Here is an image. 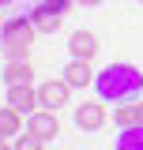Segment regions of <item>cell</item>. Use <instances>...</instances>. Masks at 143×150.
I'll use <instances>...</instances> for the list:
<instances>
[{"label":"cell","mask_w":143,"mask_h":150,"mask_svg":"<svg viewBox=\"0 0 143 150\" xmlns=\"http://www.w3.org/2000/svg\"><path fill=\"white\" fill-rule=\"evenodd\" d=\"M94 90H98L102 101H113V105H121V101H139L143 71L132 68V64H109L106 71L94 79Z\"/></svg>","instance_id":"1"},{"label":"cell","mask_w":143,"mask_h":150,"mask_svg":"<svg viewBox=\"0 0 143 150\" xmlns=\"http://www.w3.org/2000/svg\"><path fill=\"white\" fill-rule=\"evenodd\" d=\"M34 34H38V26H34V19H30V15L8 19L4 30H0L8 60H26V56H30V41H34Z\"/></svg>","instance_id":"2"},{"label":"cell","mask_w":143,"mask_h":150,"mask_svg":"<svg viewBox=\"0 0 143 150\" xmlns=\"http://www.w3.org/2000/svg\"><path fill=\"white\" fill-rule=\"evenodd\" d=\"M26 131L49 143V139H56V135H60V120H56L53 109H34L30 116H26Z\"/></svg>","instance_id":"3"},{"label":"cell","mask_w":143,"mask_h":150,"mask_svg":"<svg viewBox=\"0 0 143 150\" xmlns=\"http://www.w3.org/2000/svg\"><path fill=\"white\" fill-rule=\"evenodd\" d=\"M68 94H72V83L68 79H49V83H41L38 86V101H41V109H60V105H68Z\"/></svg>","instance_id":"4"},{"label":"cell","mask_w":143,"mask_h":150,"mask_svg":"<svg viewBox=\"0 0 143 150\" xmlns=\"http://www.w3.org/2000/svg\"><path fill=\"white\" fill-rule=\"evenodd\" d=\"M8 105L11 109H19V112H30L34 109H41V101H38V90L30 86V83H19V86H8Z\"/></svg>","instance_id":"5"},{"label":"cell","mask_w":143,"mask_h":150,"mask_svg":"<svg viewBox=\"0 0 143 150\" xmlns=\"http://www.w3.org/2000/svg\"><path fill=\"white\" fill-rule=\"evenodd\" d=\"M98 49H102V45H98V38L90 34V30H75V34L68 38V53L75 56V60H94Z\"/></svg>","instance_id":"6"},{"label":"cell","mask_w":143,"mask_h":150,"mask_svg":"<svg viewBox=\"0 0 143 150\" xmlns=\"http://www.w3.org/2000/svg\"><path fill=\"white\" fill-rule=\"evenodd\" d=\"M75 124L83 131H98L106 124V109H102V101H83V105H75Z\"/></svg>","instance_id":"7"},{"label":"cell","mask_w":143,"mask_h":150,"mask_svg":"<svg viewBox=\"0 0 143 150\" xmlns=\"http://www.w3.org/2000/svg\"><path fill=\"white\" fill-rule=\"evenodd\" d=\"M30 19H34L38 34H56V30H60V19H64V11H53L49 4H38L34 11H30Z\"/></svg>","instance_id":"8"},{"label":"cell","mask_w":143,"mask_h":150,"mask_svg":"<svg viewBox=\"0 0 143 150\" xmlns=\"http://www.w3.org/2000/svg\"><path fill=\"white\" fill-rule=\"evenodd\" d=\"M64 79H68L72 86H87V83H94L98 75L90 71V60H75V56H72V64L64 68Z\"/></svg>","instance_id":"9"},{"label":"cell","mask_w":143,"mask_h":150,"mask_svg":"<svg viewBox=\"0 0 143 150\" xmlns=\"http://www.w3.org/2000/svg\"><path fill=\"white\" fill-rule=\"evenodd\" d=\"M30 75H34L30 60H8V68H4V83H8V86H19V83H30Z\"/></svg>","instance_id":"10"},{"label":"cell","mask_w":143,"mask_h":150,"mask_svg":"<svg viewBox=\"0 0 143 150\" xmlns=\"http://www.w3.org/2000/svg\"><path fill=\"white\" fill-rule=\"evenodd\" d=\"M117 150H143V124L121 128V135H117Z\"/></svg>","instance_id":"11"},{"label":"cell","mask_w":143,"mask_h":150,"mask_svg":"<svg viewBox=\"0 0 143 150\" xmlns=\"http://www.w3.org/2000/svg\"><path fill=\"white\" fill-rule=\"evenodd\" d=\"M0 131H4V135H19V131H23V112L11 109V105H4V109H0Z\"/></svg>","instance_id":"12"},{"label":"cell","mask_w":143,"mask_h":150,"mask_svg":"<svg viewBox=\"0 0 143 150\" xmlns=\"http://www.w3.org/2000/svg\"><path fill=\"white\" fill-rule=\"evenodd\" d=\"M113 120H117V128H132V124H139V109H136V101H121Z\"/></svg>","instance_id":"13"},{"label":"cell","mask_w":143,"mask_h":150,"mask_svg":"<svg viewBox=\"0 0 143 150\" xmlns=\"http://www.w3.org/2000/svg\"><path fill=\"white\" fill-rule=\"evenodd\" d=\"M41 146H45V139H38V135H30V131L15 139V150H41Z\"/></svg>","instance_id":"14"},{"label":"cell","mask_w":143,"mask_h":150,"mask_svg":"<svg viewBox=\"0 0 143 150\" xmlns=\"http://www.w3.org/2000/svg\"><path fill=\"white\" fill-rule=\"evenodd\" d=\"M45 4H49L53 11H68V4H72V0H45Z\"/></svg>","instance_id":"15"},{"label":"cell","mask_w":143,"mask_h":150,"mask_svg":"<svg viewBox=\"0 0 143 150\" xmlns=\"http://www.w3.org/2000/svg\"><path fill=\"white\" fill-rule=\"evenodd\" d=\"M75 4H87V8H94V4H102V0H75Z\"/></svg>","instance_id":"16"},{"label":"cell","mask_w":143,"mask_h":150,"mask_svg":"<svg viewBox=\"0 0 143 150\" xmlns=\"http://www.w3.org/2000/svg\"><path fill=\"white\" fill-rule=\"evenodd\" d=\"M0 150H15V146H8V139H0Z\"/></svg>","instance_id":"17"},{"label":"cell","mask_w":143,"mask_h":150,"mask_svg":"<svg viewBox=\"0 0 143 150\" xmlns=\"http://www.w3.org/2000/svg\"><path fill=\"white\" fill-rule=\"evenodd\" d=\"M136 109H139V124H143V101H136Z\"/></svg>","instance_id":"18"},{"label":"cell","mask_w":143,"mask_h":150,"mask_svg":"<svg viewBox=\"0 0 143 150\" xmlns=\"http://www.w3.org/2000/svg\"><path fill=\"white\" fill-rule=\"evenodd\" d=\"M4 4H11V0H0V8H4Z\"/></svg>","instance_id":"19"},{"label":"cell","mask_w":143,"mask_h":150,"mask_svg":"<svg viewBox=\"0 0 143 150\" xmlns=\"http://www.w3.org/2000/svg\"><path fill=\"white\" fill-rule=\"evenodd\" d=\"M0 30H4V15H0Z\"/></svg>","instance_id":"20"},{"label":"cell","mask_w":143,"mask_h":150,"mask_svg":"<svg viewBox=\"0 0 143 150\" xmlns=\"http://www.w3.org/2000/svg\"><path fill=\"white\" fill-rule=\"evenodd\" d=\"M0 139H8V135H4V131H0Z\"/></svg>","instance_id":"21"},{"label":"cell","mask_w":143,"mask_h":150,"mask_svg":"<svg viewBox=\"0 0 143 150\" xmlns=\"http://www.w3.org/2000/svg\"><path fill=\"white\" fill-rule=\"evenodd\" d=\"M139 4H143V0H139Z\"/></svg>","instance_id":"22"}]
</instances>
